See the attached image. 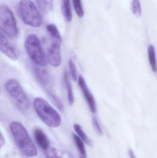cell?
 Returning <instances> with one entry per match:
<instances>
[{
  "label": "cell",
  "mask_w": 157,
  "mask_h": 158,
  "mask_svg": "<svg viewBox=\"0 0 157 158\" xmlns=\"http://www.w3.org/2000/svg\"><path fill=\"white\" fill-rule=\"evenodd\" d=\"M33 106L39 118L47 126L57 128L61 125V118L60 114L44 98H36Z\"/></svg>",
  "instance_id": "cell-2"
},
{
  "label": "cell",
  "mask_w": 157,
  "mask_h": 158,
  "mask_svg": "<svg viewBox=\"0 0 157 158\" xmlns=\"http://www.w3.org/2000/svg\"><path fill=\"white\" fill-rule=\"evenodd\" d=\"M51 41V44L47 50V60L51 65L53 67H58L61 64V47L62 42Z\"/></svg>",
  "instance_id": "cell-9"
},
{
  "label": "cell",
  "mask_w": 157,
  "mask_h": 158,
  "mask_svg": "<svg viewBox=\"0 0 157 158\" xmlns=\"http://www.w3.org/2000/svg\"><path fill=\"white\" fill-rule=\"evenodd\" d=\"M72 1L76 13L79 17H83L84 15V11L81 0H72Z\"/></svg>",
  "instance_id": "cell-19"
},
{
  "label": "cell",
  "mask_w": 157,
  "mask_h": 158,
  "mask_svg": "<svg viewBox=\"0 0 157 158\" xmlns=\"http://www.w3.org/2000/svg\"><path fill=\"white\" fill-rule=\"evenodd\" d=\"M25 48L28 55L36 65L41 67L47 65V55L37 35L29 34L26 37L25 40Z\"/></svg>",
  "instance_id": "cell-4"
},
{
  "label": "cell",
  "mask_w": 157,
  "mask_h": 158,
  "mask_svg": "<svg viewBox=\"0 0 157 158\" xmlns=\"http://www.w3.org/2000/svg\"><path fill=\"white\" fill-rule=\"evenodd\" d=\"M73 128L79 137L84 141V143L89 146L92 145V142L89 138L88 137L84 132L82 129V127L78 124H75L73 125Z\"/></svg>",
  "instance_id": "cell-17"
},
{
  "label": "cell",
  "mask_w": 157,
  "mask_h": 158,
  "mask_svg": "<svg viewBox=\"0 0 157 158\" xmlns=\"http://www.w3.org/2000/svg\"><path fill=\"white\" fill-rule=\"evenodd\" d=\"M62 10L65 20L68 22H71L73 19V14L70 0H62Z\"/></svg>",
  "instance_id": "cell-14"
},
{
  "label": "cell",
  "mask_w": 157,
  "mask_h": 158,
  "mask_svg": "<svg viewBox=\"0 0 157 158\" xmlns=\"http://www.w3.org/2000/svg\"><path fill=\"white\" fill-rule=\"evenodd\" d=\"M0 50L2 53L14 61L17 60L20 56L18 48L2 31H0Z\"/></svg>",
  "instance_id": "cell-8"
},
{
  "label": "cell",
  "mask_w": 157,
  "mask_h": 158,
  "mask_svg": "<svg viewBox=\"0 0 157 158\" xmlns=\"http://www.w3.org/2000/svg\"><path fill=\"white\" fill-rule=\"evenodd\" d=\"M78 84L83 93V95L89 106L91 112L96 113L97 111L96 104L94 96L88 88L85 80L82 76H80L78 78Z\"/></svg>",
  "instance_id": "cell-10"
},
{
  "label": "cell",
  "mask_w": 157,
  "mask_h": 158,
  "mask_svg": "<svg viewBox=\"0 0 157 158\" xmlns=\"http://www.w3.org/2000/svg\"><path fill=\"white\" fill-rule=\"evenodd\" d=\"M5 89L18 108L25 112L29 108L30 101L19 82L14 79L8 80L6 83Z\"/></svg>",
  "instance_id": "cell-5"
},
{
  "label": "cell",
  "mask_w": 157,
  "mask_h": 158,
  "mask_svg": "<svg viewBox=\"0 0 157 158\" xmlns=\"http://www.w3.org/2000/svg\"><path fill=\"white\" fill-rule=\"evenodd\" d=\"M10 131L17 146L21 153L27 157L37 155V151L27 131L18 122H13L9 125Z\"/></svg>",
  "instance_id": "cell-1"
},
{
  "label": "cell",
  "mask_w": 157,
  "mask_h": 158,
  "mask_svg": "<svg viewBox=\"0 0 157 158\" xmlns=\"http://www.w3.org/2000/svg\"></svg>",
  "instance_id": "cell-26"
},
{
  "label": "cell",
  "mask_w": 157,
  "mask_h": 158,
  "mask_svg": "<svg viewBox=\"0 0 157 158\" xmlns=\"http://www.w3.org/2000/svg\"><path fill=\"white\" fill-rule=\"evenodd\" d=\"M64 78L65 83L67 90L68 102L69 105L72 106L74 102V96L72 83L69 80L68 73L66 71L65 72Z\"/></svg>",
  "instance_id": "cell-12"
},
{
  "label": "cell",
  "mask_w": 157,
  "mask_h": 158,
  "mask_svg": "<svg viewBox=\"0 0 157 158\" xmlns=\"http://www.w3.org/2000/svg\"><path fill=\"white\" fill-rule=\"evenodd\" d=\"M92 123H93V127L95 129V131L96 132L98 135H102V131L100 128V125L97 119L96 118H93L92 119Z\"/></svg>",
  "instance_id": "cell-23"
},
{
  "label": "cell",
  "mask_w": 157,
  "mask_h": 158,
  "mask_svg": "<svg viewBox=\"0 0 157 158\" xmlns=\"http://www.w3.org/2000/svg\"><path fill=\"white\" fill-rule=\"evenodd\" d=\"M0 29L10 39H14L18 35L15 18L12 10L6 5H2L0 7Z\"/></svg>",
  "instance_id": "cell-7"
},
{
  "label": "cell",
  "mask_w": 157,
  "mask_h": 158,
  "mask_svg": "<svg viewBox=\"0 0 157 158\" xmlns=\"http://www.w3.org/2000/svg\"><path fill=\"white\" fill-rule=\"evenodd\" d=\"M17 10L20 19L26 25L35 27L42 25V16L31 0H21L18 4Z\"/></svg>",
  "instance_id": "cell-3"
},
{
  "label": "cell",
  "mask_w": 157,
  "mask_h": 158,
  "mask_svg": "<svg viewBox=\"0 0 157 158\" xmlns=\"http://www.w3.org/2000/svg\"><path fill=\"white\" fill-rule=\"evenodd\" d=\"M148 56L149 63L152 70L155 73L157 72V63L156 58L155 50L154 46L149 45L148 47Z\"/></svg>",
  "instance_id": "cell-16"
},
{
  "label": "cell",
  "mask_w": 157,
  "mask_h": 158,
  "mask_svg": "<svg viewBox=\"0 0 157 158\" xmlns=\"http://www.w3.org/2000/svg\"><path fill=\"white\" fill-rule=\"evenodd\" d=\"M34 135L36 143L40 148L45 151L49 148L50 143L49 139L41 129L38 128L35 129Z\"/></svg>",
  "instance_id": "cell-11"
},
{
  "label": "cell",
  "mask_w": 157,
  "mask_h": 158,
  "mask_svg": "<svg viewBox=\"0 0 157 158\" xmlns=\"http://www.w3.org/2000/svg\"><path fill=\"white\" fill-rule=\"evenodd\" d=\"M5 144L4 138L3 136L2 133H1V135H0V145H1V148H2L3 146H4Z\"/></svg>",
  "instance_id": "cell-24"
},
{
  "label": "cell",
  "mask_w": 157,
  "mask_h": 158,
  "mask_svg": "<svg viewBox=\"0 0 157 158\" xmlns=\"http://www.w3.org/2000/svg\"><path fill=\"white\" fill-rule=\"evenodd\" d=\"M73 138L76 145L78 148L80 154L82 155L83 156L86 157L87 156L86 151L84 145L83 140L79 136H77L75 134H73Z\"/></svg>",
  "instance_id": "cell-18"
},
{
  "label": "cell",
  "mask_w": 157,
  "mask_h": 158,
  "mask_svg": "<svg viewBox=\"0 0 157 158\" xmlns=\"http://www.w3.org/2000/svg\"><path fill=\"white\" fill-rule=\"evenodd\" d=\"M46 158H62L58 154L55 148H49L45 152Z\"/></svg>",
  "instance_id": "cell-22"
},
{
  "label": "cell",
  "mask_w": 157,
  "mask_h": 158,
  "mask_svg": "<svg viewBox=\"0 0 157 158\" xmlns=\"http://www.w3.org/2000/svg\"><path fill=\"white\" fill-rule=\"evenodd\" d=\"M46 30L51 40L57 41L62 42L61 34L57 27L54 24H51L48 25L46 27Z\"/></svg>",
  "instance_id": "cell-13"
},
{
  "label": "cell",
  "mask_w": 157,
  "mask_h": 158,
  "mask_svg": "<svg viewBox=\"0 0 157 158\" xmlns=\"http://www.w3.org/2000/svg\"><path fill=\"white\" fill-rule=\"evenodd\" d=\"M132 10L133 13L136 16L139 17L142 14L141 3L139 0H133L132 3Z\"/></svg>",
  "instance_id": "cell-20"
},
{
  "label": "cell",
  "mask_w": 157,
  "mask_h": 158,
  "mask_svg": "<svg viewBox=\"0 0 157 158\" xmlns=\"http://www.w3.org/2000/svg\"><path fill=\"white\" fill-rule=\"evenodd\" d=\"M129 155L131 158H136L135 155L134 153L133 152L132 150L130 149L129 151Z\"/></svg>",
  "instance_id": "cell-25"
},
{
  "label": "cell",
  "mask_w": 157,
  "mask_h": 158,
  "mask_svg": "<svg viewBox=\"0 0 157 158\" xmlns=\"http://www.w3.org/2000/svg\"><path fill=\"white\" fill-rule=\"evenodd\" d=\"M39 9L44 13H48L53 7V0H35Z\"/></svg>",
  "instance_id": "cell-15"
},
{
  "label": "cell",
  "mask_w": 157,
  "mask_h": 158,
  "mask_svg": "<svg viewBox=\"0 0 157 158\" xmlns=\"http://www.w3.org/2000/svg\"><path fill=\"white\" fill-rule=\"evenodd\" d=\"M68 63H69V69H70V73H71L72 79L74 81H77L78 80V79H77V70L75 64L71 59H69Z\"/></svg>",
  "instance_id": "cell-21"
},
{
  "label": "cell",
  "mask_w": 157,
  "mask_h": 158,
  "mask_svg": "<svg viewBox=\"0 0 157 158\" xmlns=\"http://www.w3.org/2000/svg\"><path fill=\"white\" fill-rule=\"evenodd\" d=\"M34 73L37 81L43 88L49 98L59 110L63 111L64 109L63 104L54 92L50 75L45 69L41 68L40 67L37 66L34 68Z\"/></svg>",
  "instance_id": "cell-6"
}]
</instances>
